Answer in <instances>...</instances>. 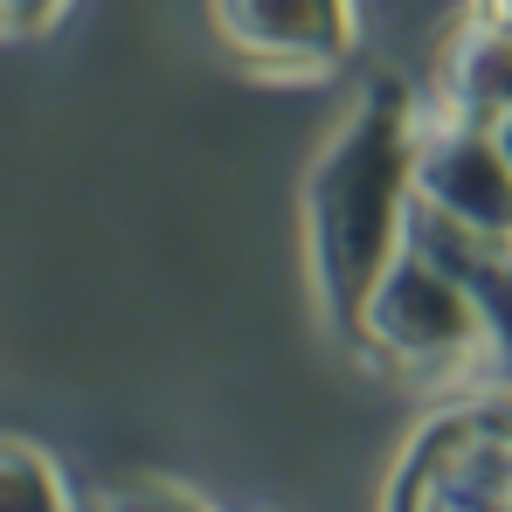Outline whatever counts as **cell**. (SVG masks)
<instances>
[{"instance_id":"obj_4","label":"cell","mask_w":512,"mask_h":512,"mask_svg":"<svg viewBox=\"0 0 512 512\" xmlns=\"http://www.w3.org/2000/svg\"><path fill=\"white\" fill-rule=\"evenodd\" d=\"M416 208L464 229V236H492L512 243V167L492 139V125H464V118H443L416 132Z\"/></svg>"},{"instance_id":"obj_8","label":"cell","mask_w":512,"mask_h":512,"mask_svg":"<svg viewBox=\"0 0 512 512\" xmlns=\"http://www.w3.org/2000/svg\"><path fill=\"white\" fill-rule=\"evenodd\" d=\"M63 14V0H0V35H35Z\"/></svg>"},{"instance_id":"obj_6","label":"cell","mask_w":512,"mask_h":512,"mask_svg":"<svg viewBox=\"0 0 512 512\" xmlns=\"http://www.w3.org/2000/svg\"><path fill=\"white\" fill-rule=\"evenodd\" d=\"M443 97H450V118H464V125H499L512 111V28L506 21L485 14L443 49Z\"/></svg>"},{"instance_id":"obj_9","label":"cell","mask_w":512,"mask_h":512,"mask_svg":"<svg viewBox=\"0 0 512 512\" xmlns=\"http://www.w3.org/2000/svg\"><path fill=\"white\" fill-rule=\"evenodd\" d=\"M492 139H499V153H506V167H512V111L499 118V132H492Z\"/></svg>"},{"instance_id":"obj_1","label":"cell","mask_w":512,"mask_h":512,"mask_svg":"<svg viewBox=\"0 0 512 512\" xmlns=\"http://www.w3.org/2000/svg\"><path fill=\"white\" fill-rule=\"evenodd\" d=\"M409 160H416V125L402 118V97L381 90L374 104H360L346 118V132L326 146V160L312 167V187H305L312 270H319L326 312H333V326H340L346 340L360 326L367 291L402 256V208L416 194Z\"/></svg>"},{"instance_id":"obj_3","label":"cell","mask_w":512,"mask_h":512,"mask_svg":"<svg viewBox=\"0 0 512 512\" xmlns=\"http://www.w3.org/2000/svg\"><path fill=\"white\" fill-rule=\"evenodd\" d=\"M395 506H512V395L464 402L409 443Z\"/></svg>"},{"instance_id":"obj_5","label":"cell","mask_w":512,"mask_h":512,"mask_svg":"<svg viewBox=\"0 0 512 512\" xmlns=\"http://www.w3.org/2000/svg\"><path fill=\"white\" fill-rule=\"evenodd\" d=\"M222 42L250 56L256 70H333L353 49L346 0H208Z\"/></svg>"},{"instance_id":"obj_2","label":"cell","mask_w":512,"mask_h":512,"mask_svg":"<svg viewBox=\"0 0 512 512\" xmlns=\"http://www.w3.org/2000/svg\"><path fill=\"white\" fill-rule=\"evenodd\" d=\"M485 340V312L478 298L464 291V277L443 263L436 250H402L381 284L367 291L360 305V326H353V346L367 353H388L395 367H416V374H436V367H457L471 360Z\"/></svg>"},{"instance_id":"obj_7","label":"cell","mask_w":512,"mask_h":512,"mask_svg":"<svg viewBox=\"0 0 512 512\" xmlns=\"http://www.w3.org/2000/svg\"><path fill=\"white\" fill-rule=\"evenodd\" d=\"M63 478L28 450V443H0V506H63Z\"/></svg>"}]
</instances>
